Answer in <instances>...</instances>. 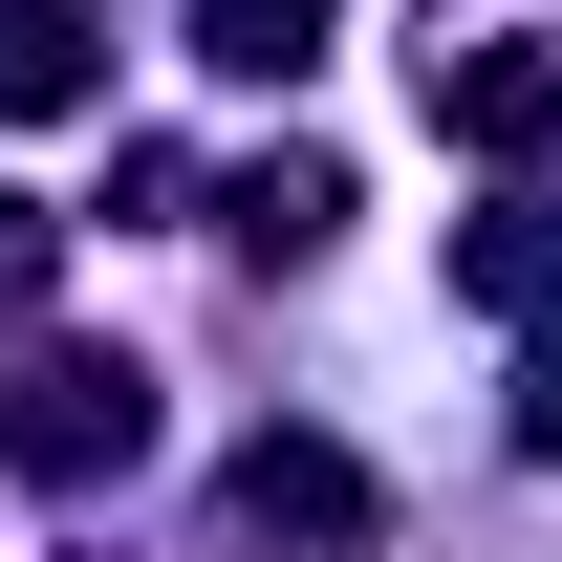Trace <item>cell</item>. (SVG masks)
<instances>
[{
	"label": "cell",
	"instance_id": "cell-3",
	"mask_svg": "<svg viewBox=\"0 0 562 562\" xmlns=\"http://www.w3.org/2000/svg\"><path fill=\"white\" fill-rule=\"evenodd\" d=\"M432 131H476V151H562V44H432Z\"/></svg>",
	"mask_w": 562,
	"mask_h": 562
},
{
	"label": "cell",
	"instance_id": "cell-4",
	"mask_svg": "<svg viewBox=\"0 0 562 562\" xmlns=\"http://www.w3.org/2000/svg\"><path fill=\"white\" fill-rule=\"evenodd\" d=\"M87 87H109V22H87V0H0V131H44Z\"/></svg>",
	"mask_w": 562,
	"mask_h": 562
},
{
	"label": "cell",
	"instance_id": "cell-9",
	"mask_svg": "<svg viewBox=\"0 0 562 562\" xmlns=\"http://www.w3.org/2000/svg\"><path fill=\"white\" fill-rule=\"evenodd\" d=\"M519 432H541V454H562V303H541V390H519Z\"/></svg>",
	"mask_w": 562,
	"mask_h": 562
},
{
	"label": "cell",
	"instance_id": "cell-6",
	"mask_svg": "<svg viewBox=\"0 0 562 562\" xmlns=\"http://www.w3.org/2000/svg\"><path fill=\"white\" fill-rule=\"evenodd\" d=\"M238 238H260V260H303V238H325V216H347V173H325V151H260V173H238Z\"/></svg>",
	"mask_w": 562,
	"mask_h": 562
},
{
	"label": "cell",
	"instance_id": "cell-5",
	"mask_svg": "<svg viewBox=\"0 0 562 562\" xmlns=\"http://www.w3.org/2000/svg\"><path fill=\"white\" fill-rule=\"evenodd\" d=\"M195 66L216 87H303L325 66V0H195Z\"/></svg>",
	"mask_w": 562,
	"mask_h": 562
},
{
	"label": "cell",
	"instance_id": "cell-8",
	"mask_svg": "<svg viewBox=\"0 0 562 562\" xmlns=\"http://www.w3.org/2000/svg\"><path fill=\"white\" fill-rule=\"evenodd\" d=\"M44 281H66V216H44V195H0V325H44Z\"/></svg>",
	"mask_w": 562,
	"mask_h": 562
},
{
	"label": "cell",
	"instance_id": "cell-1",
	"mask_svg": "<svg viewBox=\"0 0 562 562\" xmlns=\"http://www.w3.org/2000/svg\"><path fill=\"white\" fill-rule=\"evenodd\" d=\"M0 454H22L44 497H87V476H131V454H151V368H131V347H44L22 390H0Z\"/></svg>",
	"mask_w": 562,
	"mask_h": 562
},
{
	"label": "cell",
	"instance_id": "cell-2",
	"mask_svg": "<svg viewBox=\"0 0 562 562\" xmlns=\"http://www.w3.org/2000/svg\"><path fill=\"white\" fill-rule=\"evenodd\" d=\"M238 541H281V562H347V541H368V476L325 454V432H260V454H238Z\"/></svg>",
	"mask_w": 562,
	"mask_h": 562
},
{
	"label": "cell",
	"instance_id": "cell-7",
	"mask_svg": "<svg viewBox=\"0 0 562 562\" xmlns=\"http://www.w3.org/2000/svg\"><path fill=\"white\" fill-rule=\"evenodd\" d=\"M454 281H476V303H519V325H541V303H562V216H476V238H454Z\"/></svg>",
	"mask_w": 562,
	"mask_h": 562
}]
</instances>
